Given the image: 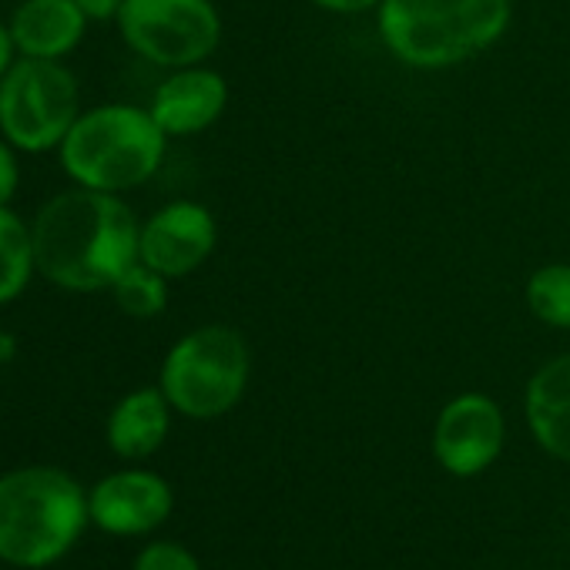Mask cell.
Segmentation results:
<instances>
[{"mask_svg": "<svg viewBox=\"0 0 570 570\" xmlns=\"http://www.w3.org/2000/svg\"><path fill=\"white\" fill-rule=\"evenodd\" d=\"M38 275L65 293H108L138 262V232L131 205L115 191L68 188L51 195L31 218Z\"/></svg>", "mask_w": 570, "mask_h": 570, "instance_id": "6da1fadb", "label": "cell"}, {"mask_svg": "<svg viewBox=\"0 0 570 570\" xmlns=\"http://www.w3.org/2000/svg\"><path fill=\"white\" fill-rule=\"evenodd\" d=\"M88 490L61 466H18L0 473V560L21 570H45L65 560L81 540Z\"/></svg>", "mask_w": 570, "mask_h": 570, "instance_id": "7a4b0ae2", "label": "cell"}, {"mask_svg": "<svg viewBox=\"0 0 570 570\" xmlns=\"http://www.w3.org/2000/svg\"><path fill=\"white\" fill-rule=\"evenodd\" d=\"M513 0H383V48L406 68L446 71L490 51L510 28Z\"/></svg>", "mask_w": 570, "mask_h": 570, "instance_id": "3957f363", "label": "cell"}, {"mask_svg": "<svg viewBox=\"0 0 570 570\" xmlns=\"http://www.w3.org/2000/svg\"><path fill=\"white\" fill-rule=\"evenodd\" d=\"M165 151L168 135L148 108L111 101L78 115L58 158L71 185L121 195L155 178Z\"/></svg>", "mask_w": 570, "mask_h": 570, "instance_id": "277c9868", "label": "cell"}, {"mask_svg": "<svg viewBox=\"0 0 570 570\" xmlns=\"http://www.w3.org/2000/svg\"><path fill=\"white\" fill-rule=\"evenodd\" d=\"M252 373V353L235 326L208 323L185 333L161 360L158 386L171 410L188 420H218L232 413Z\"/></svg>", "mask_w": 570, "mask_h": 570, "instance_id": "5b68a950", "label": "cell"}, {"mask_svg": "<svg viewBox=\"0 0 570 570\" xmlns=\"http://www.w3.org/2000/svg\"><path fill=\"white\" fill-rule=\"evenodd\" d=\"M81 111L78 78L65 61L18 58L0 81V135L18 151H58Z\"/></svg>", "mask_w": 570, "mask_h": 570, "instance_id": "8992f818", "label": "cell"}, {"mask_svg": "<svg viewBox=\"0 0 570 570\" xmlns=\"http://www.w3.org/2000/svg\"><path fill=\"white\" fill-rule=\"evenodd\" d=\"M115 24L138 58L168 71L205 65L222 41L212 0H125Z\"/></svg>", "mask_w": 570, "mask_h": 570, "instance_id": "52a82bcc", "label": "cell"}, {"mask_svg": "<svg viewBox=\"0 0 570 570\" xmlns=\"http://www.w3.org/2000/svg\"><path fill=\"white\" fill-rule=\"evenodd\" d=\"M218 245L215 215L191 198L161 205L141 222L138 232V262L161 272L168 282L198 272Z\"/></svg>", "mask_w": 570, "mask_h": 570, "instance_id": "ba28073f", "label": "cell"}, {"mask_svg": "<svg viewBox=\"0 0 570 570\" xmlns=\"http://www.w3.org/2000/svg\"><path fill=\"white\" fill-rule=\"evenodd\" d=\"M507 420L487 393L453 396L433 423V456L453 476H476L500 456Z\"/></svg>", "mask_w": 570, "mask_h": 570, "instance_id": "9c48e42d", "label": "cell"}, {"mask_svg": "<svg viewBox=\"0 0 570 570\" xmlns=\"http://www.w3.org/2000/svg\"><path fill=\"white\" fill-rule=\"evenodd\" d=\"M175 510V493L165 476L131 466L101 476L88 490L91 523L111 537H145Z\"/></svg>", "mask_w": 570, "mask_h": 570, "instance_id": "30bf717a", "label": "cell"}, {"mask_svg": "<svg viewBox=\"0 0 570 570\" xmlns=\"http://www.w3.org/2000/svg\"><path fill=\"white\" fill-rule=\"evenodd\" d=\"M228 108V81L205 68H178L171 71L151 95L148 111L161 125L168 138H191L208 131Z\"/></svg>", "mask_w": 570, "mask_h": 570, "instance_id": "8fae6325", "label": "cell"}, {"mask_svg": "<svg viewBox=\"0 0 570 570\" xmlns=\"http://www.w3.org/2000/svg\"><path fill=\"white\" fill-rule=\"evenodd\" d=\"M88 18L75 0H21L8 28L21 58L65 61L88 35Z\"/></svg>", "mask_w": 570, "mask_h": 570, "instance_id": "7c38bea8", "label": "cell"}, {"mask_svg": "<svg viewBox=\"0 0 570 570\" xmlns=\"http://www.w3.org/2000/svg\"><path fill=\"white\" fill-rule=\"evenodd\" d=\"M523 416L537 446L570 463V353L553 356L530 376Z\"/></svg>", "mask_w": 570, "mask_h": 570, "instance_id": "4fadbf2b", "label": "cell"}, {"mask_svg": "<svg viewBox=\"0 0 570 570\" xmlns=\"http://www.w3.org/2000/svg\"><path fill=\"white\" fill-rule=\"evenodd\" d=\"M171 403L161 386H138L125 393L108 413V446L121 460H148L158 453L171 430Z\"/></svg>", "mask_w": 570, "mask_h": 570, "instance_id": "5bb4252c", "label": "cell"}, {"mask_svg": "<svg viewBox=\"0 0 570 570\" xmlns=\"http://www.w3.org/2000/svg\"><path fill=\"white\" fill-rule=\"evenodd\" d=\"M38 275V252L31 222H24L11 205L0 208V306L18 303L31 278Z\"/></svg>", "mask_w": 570, "mask_h": 570, "instance_id": "9a60e30c", "label": "cell"}, {"mask_svg": "<svg viewBox=\"0 0 570 570\" xmlns=\"http://www.w3.org/2000/svg\"><path fill=\"white\" fill-rule=\"evenodd\" d=\"M523 299L537 323L550 330H570V265L550 262L530 272L523 285Z\"/></svg>", "mask_w": 570, "mask_h": 570, "instance_id": "2e32d148", "label": "cell"}, {"mask_svg": "<svg viewBox=\"0 0 570 570\" xmlns=\"http://www.w3.org/2000/svg\"><path fill=\"white\" fill-rule=\"evenodd\" d=\"M108 293L118 313H125L128 320H155L168 309V278L145 262H135L128 272H121Z\"/></svg>", "mask_w": 570, "mask_h": 570, "instance_id": "e0dca14e", "label": "cell"}, {"mask_svg": "<svg viewBox=\"0 0 570 570\" xmlns=\"http://www.w3.org/2000/svg\"><path fill=\"white\" fill-rule=\"evenodd\" d=\"M131 570H202V563L188 547L175 540H155L135 557Z\"/></svg>", "mask_w": 570, "mask_h": 570, "instance_id": "ac0fdd59", "label": "cell"}, {"mask_svg": "<svg viewBox=\"0 0 570 570\" xmlns=\"http://www.w3.org/2000/svg\"><path fill=\"white\" fill-rule=\"evenodd\" d=\"M18 148L0 135V208H8L18 195L21 185V161H18Z\"/></svg>", "mask_w": 570, "mask_h": 570, "instance_id": "d6986e66", "label": "cell"}, {"mask_svg": "<svg viewBox=\"0 0 570 570\" xmlns=\"http://www.w3.org/2000/svg\"><path fill=\"white\" fill-rule=\"evenodd\" d=\"M75 4L81 8V14H85L88 21L105 24V21H118L125 0H75Z\"/></svg>", "mask_w": 570, "mask_h": 570, "instance_id": "ffe728a7", "label": "cell"}, {"mask_svg": "<svg viewBox=\"0 0 570 570\" xmlns=\"http://www.w3.org/2000/svg\"><path fill=\"white\" fill-rule=\"evenodd\" d=\"M309 4L330 14H366V11H376L383 0H309Z\"/></svg>", "mask_w": 570, "mask_h": 570, "instance_id": "44dd1931", "label": "cell"}, {"mask_svg": "<svg viewBox=\"0 0 570 570\" xmlns=\"http://www.w3.org/2000/svg\"><path fill=\"white\" fill-rule=\"evenodd\" d=\"M18 48H14V38H11V28L8 21H0V81H4V75L11 71V65L18 61Z\"/></svg>", "mask_w": 570, "mask_h": 570, "instance_id": "7402d4cb", "label": "cell"}, {"mask_svg": "<svg viewBox=\"0 0 570 570\" xmlns=\"http://www.w3.org/2000/svg\"><path fill=\"white\" fill-rule=\"evenodd\" d=\"M18 350H21L18 336L8 333V330H0V366H11L18 360Z\"/></svg>", "mask_w": 570, "mask_h": 570, "instance_id": "603a6c76", "label": "cell"}]
</instances>
